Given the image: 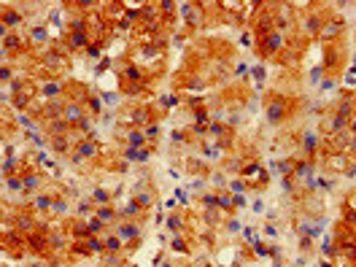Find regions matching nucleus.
I'll return each instance as SVG.
<instances>
[{
	"label": "nucleus",
	"mask_w": 356,
	"mask_h": 267,
	"mask_svg": "<svg viewBox=\"0 0 356 267\" xmlns=\"http://www.w3.org/2000/svg\"><path fill=\"white\" fill-rule=\"evenodd\" d=\"M65 114H67V119H70V121H76V119H78V116H81V111H78V108H76V105H70V108H67V111H65Z\"/></svg>",
	"instance_id": "f257e3e1"
},
{
	"label": "nucleus",
	"mask_w": 356,
	"mask_h": 267,
	"mask_svg": "<svg viewBox=\"0 0 356 267\" xmlns=\"http://www.w3.org/2000/svg\"><path fill=\"white\" fill-rule=\"evenodd\" d=\"M130 143H132V146L143 143V135H141V132H130Z\"/></svg>",
	"instance_id": "f03ea898"
},
{
	"label": "nucleus",
	"mask_w": 356,
	"mask_h": 267,
	"mask_svg": "<svg viewBox=\"0 0 356 267\" xmlns=\"http://www.w3.org/2000/svg\"><path fill=\"white\" fill-rule=\"evenodd\" d=\"M24 186L35 189V186H38V178H35V175H27V178H24Z\"/></svg>",
	"instance_id": "7ed1b4c3"
},
{
	"label": "nucleus",
	"mask_w": 356,
	"mask_h": 267,
	"mask_svg": "<svg viewBox=\"0 0 356 267\" xmlns=\"http://www.w3.org/2000/svg\"><path fill=\"white\" fill-rule=\"evenodd\" d=\"M6 22H8V24H16V22H19V16H16V13H6Z\"/></svg>",
	"instance_id": "20e7f679"
},
{
	"label": "nucleus",
	"mask_w": 356,
	"mask_h": 267,
	"mask_svg": "<svg viewBox=\"0 0 356 267\" xmlns=\"http://www.w3.org/2000/svg\"><path fill=\"white\" fill-rule=\"evenodd\" d=\"M70 40H73L76 46H78V43H84V35H81V33H73V38H70Z\"/></svg>",
	"instance_id": "39448f33"
},
{
	"label": "nucleus",
	"mask_w": 356,
	"mask_h": 267,
	"mask_svg": "<svg viewBox=\"0 0 356 267\" xmlns=\"http://www.w3.org/2000/svg\"><path fill=\"white\" fill-rule=\"evenodd\" d=\"M35 205H38V208H46L49 200H46V197H38V200H35Z\"/></svg>",
	"instance_id": "423d86ee"
},
{
	"label": "nucleus",
	"mask_w": 356,
	"mask_h": 267,
	"mask_svg": "<svg viewBox=\"0 0 356 267\" xmlns=\"http://www.w3.org/2000/svg\"><path fill=\"white\" fill-rule=\"evenodd\" d=\"M8 189H19V181H16V178H8Z\"/></svg>",
	"instance_id": "0eeeda50"
},
{
	"label": "nucleus",
	"mask_w": 356,
	"mask_h": 267,
	"mask_svg": "<svg viewBox=\"0 0 356 267\" xmlns=\"http://www.w3.org/2000/svg\"><path fill=\"white\" fill-rule=\"evenodd\" d=\"M89 229H100V219H92V221H89Z\"/></svg>",
	"instance_id": "6e6552de"
}]
</instances>
